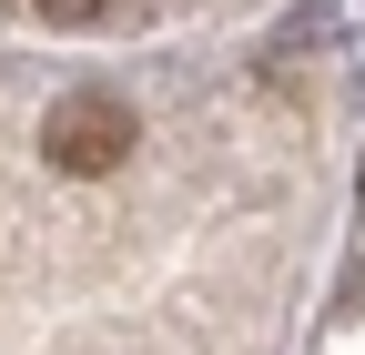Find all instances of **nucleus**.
I'll list each match as a JSON object with an SVG mask.
<instances>
[{"mask_svg": "<svg viewBox=\"0 0 365 355\" xmlns=\"http://www.w3.org/2000/svg\"><path fill=\"white\" fill-rule=\"evenodd\" d=\"M41 163L71 173V183H102V173L132 163V112L112 92H61L51 112H41Z\"/></svg>", "mask_w": 365, "mask_h": 355, "instance_id": "1", "label": "nucleus"}, {"mask_svg": "<svg viewBox=\"0 0 365 355\" xmlns=\"http://www.w3.org/2000/svg\"><path fill=\"white\" fill-rule=\"evenodd\" d=\"M31 11H41V21H61V31H81V21H102L112 0H31Z\"/></svg>", "mask_w": 365, "mask_h": 355, "instance_id": "2", "label": "nucleus"}]
</instances>
